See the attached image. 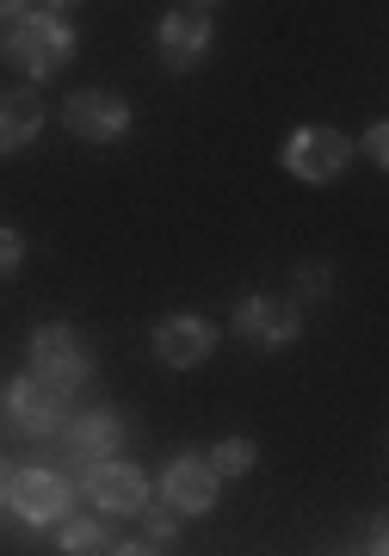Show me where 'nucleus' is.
<instances>
[{
	"label": "nucleus",
	"instance_id": "3",
	"mask_svg": "<svg viewBox=\"0 0 389 556\" xmlns=\"http://www.w3.org/2000/svg\"><path fill=\"white\" fill-rule=\"evenodd\" d=\"M278 161H285V174L303 179V186H328V179L347 174L352 142H347V130H334V124H303V130H291V142L278 149Z\"/></svg>",
	"mask_w": 389,
	"mask_h": 556
},
{
	"label": "nucleus",
	"instance_id": "22",
	"mask_svg": "<svg viewBox=\"0 0 389 556\" xmlns=\"http://www.w3.org/2000/svg\"><path fill=\"white\" fill-rule=\"evenodd\" d=\"M105 556H155V544H112Z\"/></svg>",
	"mask_w": 389,
	"mask_h": 556
},
{
	"label": "nucleus",
	"instance_id": "11",
	"mask_svg": "<svg viewBox=\"0 0 389 556\" xmlns=\"http://www.w3.org/2000/svg\"><path fill=\"white\" fill-rule=\"evenodd\" d=\"M211 7H174L167 20H161V56L174 62V68H192V62H204V50H211Z\"/></svg>",
	"mask_w": 389,
	"mask_h": 556
},
{
	"label": "nucleus",
	"instance_id": "5",
	"mask_svg": "<svg viewBox=\"0 0 389 556\" xmlns=\"http://www.w3.org/2000/svg\"><path fill=\"white\" fill-rule=\"evenodd\" d=\"M80 495L105 507V514H149V477H142L137 464H80Z\"/></svg>",
	"mask_w": 389,
	"mask_h": 556
},
{
	"label": "nucleus",
	"instance_id": "19",
	"mask_svg": "<svg viewBox=\"0 0 389 556\" xmlns=\"http://www.w3.org/2000/svg\"><path fill=\"white\" fill-rule=\"evenodd\" d=\"M365 155H371V167H384V161H389V130H384V124H371V130H365Z\"/></svg>",
	"mask_w": 389,
	"mask_h": 556
},
{
	"label": "nucleus",
	"instance_id": "6",
	"mask_svg": "<svg viewBox=\"0 0 389 556\" xmlns=\"http://www.w3.org/2000/svg\"><path fill=\"white\" fill-rule=\"evenodd\" d=\"M68 501H75V482L68 477H57V470H13L7 507H13L25 526H62V519H68Z\"/></svg>",
	"mask_w": 389,
	"mask_h": 556
},
{
	"label": "nucleus",
	"instance_id": "16",
	"mask_svg": "<svg viewBox=\"0 0 389 556\" xmlns=\"http://www.w3.org/2000/svg\"><path fill=\"white\" fill-rule=\"evenodd\" d=\"M334 291V273L322 266V260H310V266H297V309L303 303H322Z\"/></svg>",
	"mask_w": 389,
	"mask_h": 556
},
{
	"label": "nucleus",
	"instance_id": "8",
	"mask_svg": "<svg viewBox=\"0 0 389 556\" xmlns=\"http://www.w3.org/2000/svg\"><path fill=\"white\" fill-rule=\"evenodd\" d=\"M149 346H155V358L167 371H192V365H204L216 353V328L204 316H167V321H155Z\"/></svg>",
	"mask_w": 389,
	"mask_h": 556
},
{
	"label": "nucleus",
	"instance_id": "20",
	"mask_svg": "<svg viewBox=\"0 0 389 556\" xmlns=\"http://www.w3.org/2000/svg\"><path fill=\"white\" fill-rule=\"evenodd\" d=\"M389 551V538H384V519H371V532H365V556H384Z\"/></svg>",
	"mask_w": 389,
	"mask_h": 556
},
{
	"label": "nucleus",
	"instance_id": "9",
	"mask_svg": "<svg viewBox=\"0 0 389 556\" xmlns=\"http://www.w3.org/2000/svg\"><path fill=\"white\" fill-rule=\"evenodd\" d=\"M235 334L253 346H291L303 334V309L285 298H241L235 303Z\"/></svg>",
	"mask_w": 389,
	"mask_h": 556
},
{
	"label": "nucleus",
	"instance_id": "15",
	"mask_svg": "<svg viewBox=\"0 0 389 556\" xmlns=\"http://www.w3.org/2000/svg\"><path fill=\"white\" fill-rule=\"evenodd\" d=\"M204 464L216 470V482H223V477H248L253 464H260V445L241 439V433H229V439H216L211 452H204Z\"/></svg>",
	"mask_w": 389,
	"mask_h": 556
},
{
	"label": "nucleus",
	"instance_id": "14",
	"mask_svg": "<svg viewBox=\"0 0 389 556\" xmlns=\"http://www.w3.org/2000/svg\"><path fill=\"white\" fill-rule=\"evenodd\" d=\"M57 544H62V556H105V519L68 514L57 526Z\"/></svg>",
	"mask_w": 389,
	"mask_h": 556
},
{
	"label": "nucleus",
	"instance_id": "21",
	"mask_svg": "<svg viewBox=\"0 0 389 556\" xmlns=\"http://www.w3.org/2000/svg\"><path fill=\"white\" fill-rule=\"evenodd\" d=\"M25 13H32V7H13V0H7V7H0V38H7V31H13V25H20Z\"/></svg>",
	"mask_w": 389,
	"mask_h": 556
},
{
	"label": "nucleus",
	"instance_id": "23",
	"mask_svg": "<svg viewBox=\"0 0 389 556\" xmlns=\"http://www.w3.org/2000/svg\"><path fill=\"white\" fill-rule=\"evenodd\" d=\"M7 489H13V477H7V464H0V514H7Z\"/></svg>",
	"mask_w": 389,
	"mask_h": 556
},
{
	"label": "nucleus",
	"instance_id": "4",
	"mask_svg": "<svg viewBox=\"0 0 389 556\" xmlns=\"http://www.w3.org/2000/svg\"><path fill=\"white\" fill-rule=\"evenodd\" d=\"M62 130L80 142H117L130 130V100L112 93V87H80L62 100Z\"/></svg>",
	"mask_w": 389,
	"mask_h": 556
},
{
	"label": "nucleus",
	"instance_id": "10",
	"mask_svg": "<svg viewBox=\"0 0 389 556\" xmlns=\"http://www.w3.org/2000/svg\"><path fill=\"white\" fill-rule=\"evenodd\" d=\"M161 501H167V514H211L216 507V470L204 464V452H179L167 464V477H161Z\"/></svg>",
	"mask_w": 389,
	"mask_h": 556
},
{
	"label": "nucleus",
	"instance_id": "12",
	"mask_svg": "<svg viewBox=\"0 0 389 556\" xmlns=\"http://www.w3.org/2000/svg\"><path fill=\"white\" fill-rule=\"evenodd\" d=\"M62 439H68V452H75L80 464H105V457H117V445H124V420H117L112 408H87V415H68Z\"/></svg>",
	"mask_w": 389,
	"mask_h": 556
},
{
	"label": "nucleus",
	"instance_id": "18",
	"mask_svg": "<svg viewBox=\"0 0 389 556\" xmlns=\"http://www.w3.org/2000/svg\"><path fill=\"white\" fill-rule=\"evenodd\" d=\"M174 538H179V514H167V507H161V514L149 519V538H142V544H155V551H161V544H174Z\"/></svg>",
	"mask_w": 389,
	"mask_h": 556
},
{
	"label": "nucleus",
	"instance_id": "1",
	"mask_svg": "<svg viewBox=\"0 0 389 556\" xmlns=\"http://www.w3.org/2000/svg\"><path fill=\"white\" fill-rule=\"evenodd\" d=\"M75 43H80L75 25L62 20L57 7H32V13H25V20L0 38V56H13L32 80H50L57 68H68V62H75Z\"/></svg>",
	"mask_w": 389,
	"mask_h": 556
},
{
	"label": "nucleus",
	"instance_id": "7",
	"mask_svg": "<svg viewBox=\"0 0 389 556\" xmlns=\"http://www.w3.org/2000/svg\"><path fill=\"white\" fill-rule=\"evenodd\" d=\"M0 408H7V420H13L20 433H32V439H50V433L68 427V402H62L57 390H43L38 378H7Z\"/></svg>",
	"mask_w": 389,
	"mask_h": 556
},
{
	"label": "nucleus",
	"instance_id": "13",
	"mask_svg": "<svg viewBox=\"0 0 389 556\" xmlns=\"http://www.w3.org/2000/svg\"><path fill=\"white\" fill-rule=\"evenodd\" d=\"M43 130V100L32 87L20 93H0V155H13V149H32Z\"/></svg>",
	"mask_w": 389,
	"mask_h": 556
},
{
	"label": "nucleus",
	"instance_id": "17",
	"mask_svg": "<svg viewBox=\"0 0 389 556\" xmlns=\"http://www.w3.org/2000/svg\"><path fill=\"white\" fill-rule=\"evenodd\" d=\"M20 260H25V236L0 223V278H13V273H20Z\"/></svg>",
	"mask_w": 389,
	"mask_h": 556
},
{
	"label": "nucleus",
	"instance_id": "2",
	"mask_svg": "<svg viewBox=\"0 0 389 556\" xmlns=\"http://www.w3.org/2000/svg\"><path fill=\"white\" fill-rule=\"evenodd\" d=\"M32 378L68 402L80 383L93 378V353H87V340H80L75 328H62V321H43V328H32Z\"/></svg>",
	"mask_w": 389,
	"mask_h": 556
}]
</instances>
